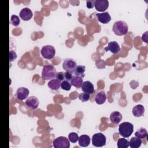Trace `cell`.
Instances as JSON below:
<instances>
[{"mask_svg": "<svg viewBox=\"0 0 148 148\" xmlns=\"http://www.w3.org/2000/svg\"><path fill=\"white\" fill-rule=\"evenodd\" d=\"M112 30L116 35L122 36L127 34L128 31V26L125 21L119 20L114 23Z\"/></svg>", "mask_w": 148, "mask_h": 148, "instance_id": "1", "label": "cell"}, {"mask_svg": "<svg viewBox=\"0 0 148 148\" xmlns=\"http://www.w3.org/2000/svg\"><path fill=\"white\" fill-rule=\"evenodd\" d=\"M134 131V125L130 122H123L119 126V132L124 138H128Z\"/></svg>", "mask_w": 148, "mask_h": 148, "instance_id": "2", "label": "cell"}, {"mask_svg": "<svg viewBox=\"0 0 148 148\" xmlns=\"http://www.w3.org/2000/svg\"><path fill=\"white\" fill-rule=\"evenodd\" d=\"M57 71L54 66L45 65L43 66L42 72V77L45 80H51L56 77Z\"/></svg>", "mask_w": 148, "mask_h": 148, "instance_id": "3", "label": "cell"}, {"mask_svg": "<svg viewBox=\"0 0 148 148\" xmlns=\"http://www.w3.org/2000/svg\"><path fill=\"white\" fill-rule=\"evenodd\" d=\"M40 54L44 58L50 60L54 58L56 54V49L51 45H46L41 49Z\"/></svg>", "mask_w": 148, "mask_h": 148, "instance_id": "4", "label": "cell"}, {"mask_svg": "<svg viewBox=\"0 0 148 148\" xmlns=\"http://www.w3.org/2000/svg\"><path fill=\"white\" fill-rule=\"evenodd\" d=\"M106 136L102 133H96L92 137V144L95 147H102L105 145Z\"/></svg>", "mask_w": 148, "mask_h": 148, "instance_id": "5", "label": "cell"}, {"mask_svg": "<svg viewBox=\"0 0 148 148\" xmlns=\"http://www.w3.org/2000/svg\"><path fill=\"white\" fill-rule=\"evenodd\" d=\"M53 146L55 148H69V140L65 136H59L56 138L53 142Z\"/></svg>", "mask_w": 148, "mask_h": 148, "instance_id": "6", "label": "cell"}, {"mask_svg": "<svg viewBox=\"0 0 148 148\" xmlns=\"http://www.w3.org/2000/svg\"><path fill=\"white\" fill-rule=\"evenodd\" d=\"M76 66V62L72 58L65 59L62 64L63 69L67 72L72 73L73 72Z\"/></svg>", "mask_w": 148, "mask_h": 148, "instance_id": "7", "label": "cell"}, {"mask_svg": "<svg viewBox=\"0 0 148 148\" xmlns=\"http://www.w3.org/2000/svg\"><path fill=\"white\" fill-rule=\"evenodd\" d=\"M94 6L97 11L104 12L109 6V2L108 0H96L94 2Z\"/></svg>", "mask_w": 148, "mask_h": 148, "instance_id": "8", "label": "cell"}, {"mask_svg": "<svg viewBox=\"0 0 148 148\" xmlns=\"http://www.w3.org/2000/svg\"><path fill=\"white\" fill-rule=\"evenodd\" d=\"M104 50L105 51H110L113 54H117L120 51L121 48L117 42L112 41L108 43L107 47H105L104 48Z\"/></svg>", "mask_w": 148, "mask_h": 148, "instance_id": "9", "label": "cell"}, {"mask_svg": "<svg viewBox=\"0 0 148 148\" xmlns=\"http://www.w3.org/2000/svg\"><path fill=\"white\" fill-rule=\"evenodd\" d=\"M29 90L25 87H22L18 88L16 92V95L17 99H18L19 100L23 101L28 97V96L29 95Z\"/></svg>", "mask_w": 148, "mask_h": 148, "instance_id": "10", "label": "cell"}, {"mask_svg": "<svg viewBox=\"0 0 148 148\" xmlns=\"http://www.w3.org/2000/svg\"><path fill=\"white\" fill-rule=\"evenodd\" d=\"M20 18L24 21L29 20L33 16V13L31 10L28 8H23L19 13Z\"/></svg>", "mask_w": 148, "mask_h": 148, "instance_id": "11", "label": "cell"}, {"mask_svg": "<svg viewBox=\"0 0 148 148\" xmlns=\"http://www.w3.org/2000/svg\"><path fill=\"white\" fill-rule=\"evenodd\" d=\"M39 99L35 96H31L25 101L26 105L32 109H36L39 106Z\"/></svg>", "mask_w": 148, "mask_h": 148, "instance_id": "12", "label": "cell"}, {"mask_svg": "<svg viewBox=\"0 0 148 148\" xmlns=\"http://www.w3.org/2000/svg\"><path fill=\"white\" fill-rule=\"evenodd\" d=\"M82 90L89 94H93L94 92V87L92 83L90 81H85L83 82L82 86Z\"/></svg>", "mask_w": 148, "mask_h": 148, "instance_id": "13", "label": "cell"}, {"mask_svg": "<svg viewBox=\"0 0 148 148\" xmlns=\"http://www.w3.org/2000/svg\"><path fill=\"white\" fill-rule=\"evenodd\" d=\"M96 16L98 21L102 24H108L111 20V17L108 12L101 13H97Z\"/></svg>", "mask_w": 148, "mask_h": 148, "instance_id": "14", "label": "cell"}, {"mask_svg": "<svg viewBox=\"0 0 148 148\" xmlns=\"http://www.w3.org/2000/svg\"><path fill=\"white\" fill-rule=\"evenodd\" d=\"M79 145L81 147H87L90 143V138L87 135H82L78 139Z\"/></svg>", "mask_w": 148, "mask_h": 148, "instance_id": "15", "label": "cell"}, {"mask_svg": "<svg viewBox=\"0 0 148 148\" xmlns=\"http://www.w3.org/2000/svg\"><path fill=\"white\" fill-rule=\"evenodd\" d=\"M106 100V95L103 91H99L95 95V101L98 105H102L105 103Z\"/></svg>", "mask_w": 148, "mask_h": 148, "instance_id": "16", "label": "cell"}, {"mask_svg": "<svg viewBox=\"0 0 148 148\" xmlns=\"http://www.w3.org/2000/svg\"><path fill=\"white\" fill-rule=\"evenodd\" d=\"M132 114L135 117L142 116L145 112V108L142 105H137L132 108Z\"/></svg>", "mask_w": 148, "mask_h": 148, "instance_id": "17", "label": "cell"}, {"mask_svg": "<svg viewBox=\"0 0 148 148\" xmlns=\"http://www.w3.org/2000/svg\"><path fill=\"white\" fill-rule=\"evenodd\" d=\"M110 120L112 123L117 124L122 120V114L119 112L114 111L110 114Z\"/></svg>", "mask_w": 148, "mask_h": 148, "instance_id": "18", "label": "cell"}, {"mask_svg": "<svg viewBox=\"0 0 148 148\" xmlns=\"http://www.w3.org/2000/svg\"><path fill=\"white\" fill-rule=\"evenodd\" d=\"M70 82L72 86L77 88H79L82 86V84L83 83V79L82 77L79 76H72Z\"/></svg>", "mask_w": 148, "mask_h": 148, "instance_id": "19", "label": "cell"}, {"mask_svg": "<svg viewBox=\"0 0 148 148\" xmlns=\"http://www.w3.org/2000/svg\"><path fill=\"white\" fill-rule=\"evenodd\" d=\"M48 86L53 90H58L61 87V82L57 79H51L49 82Z\"/></svg>", "mask_w": 148, "mask_h": 148, "instance_id": "20", "label": "cell"}, {"mask_svg": "<svg viewBox=\"0 0 148 148\" xmlns=\"http://www.w3.org/2000/svg\"><path fill=\"white\" fill-rule=\"evenodd\" d=\"M130 146L131 148H138L139 147L142 143V141L141 139L135 136V137H132L130 139Z\"/></svg>", "mask_w": 148, "mask_h": 148, "instance_id": "21", "label": "cell"}, {"mask_svg": "<svg viewBox=\"0 0 148 148\" xmlns=\"http://www.w3.org/2000/svg\"><path fill=\"white\" fill-rule=\"evenodd\" d=\"M86 71L85 66L83 65H77L73 71L75 76H79L81 77H84L85 75L84 72Z\"/></svg>", "mask_w": 148, "mask_h": 148, "instance_id": "22", "label": "cell"}, {"mask_svg": "<svg viewBox=\"0 0 148 148\" xmlns=\"http://www.w3.org/2000/svg\"><path fill=\"white\" fill-rule=\"evenodd\" d=\"M130 142L128 140L125 138H121L117 140V147L119 148H127L130 145Z\"/></svg>", "mask_w": 148, "mask_h": 148, "instance_id": "23", "label": "cell"}, {"mask_svg": "<svg viewBox=\"0 0 148 148\" xmlns=\"http://www.w3.org/2000/svg\"><path fill=\"white\" fill-rule=\"evenodd\" d=\"M135 136H136L140 139H143V138H145L146 137H147V132L145 128H141L135 133Z\"/></svg>", "mask_w": 148, "mask_h": 148, "instance_id": "24", "label": "cell"}, {"mask_svg": "<svg viewBox=\"0 0 148 148\" xmlns=\"http://www.w3.org/2000/svg\"><path fill=\"white\" fill-rule=\"evenodd\" d=\"M72 84L70 81L64 80V81L61 82V88L65 91H69L71 88Z\"/></svg>", "mask_w": 148, "mask_h": 148, "instance_id": "25", "label": "cell"}, {"mask_svg": "<svg viewBox=\"0 0 148 148\" xmlns=\"http://www.w3.org/2000/svg\"><path fill=\"white\" fill-rule=\"evenodd\" d=\"M10 23L13 26H15V27L18 26L20 23V20L18 16L15 14L12 15L10 17Z\"/></svg>", "mask_w": 148, "mask_h": 148, "instance_id": "26", "label": "cell"}, {"mask_svg": "<svg viewBox=\"0 0 148 148\" xmlns=\"http://www.w3.org/2000/svg\"><path fill=\"white\" fill-rule=\"evenodd\" d=\"M79 139L78 135L76 132H71L68 135V139L72 143H76Z\"/></svg>", "mask_w": 148, "mask_h": 148, "instance_id": "27", "label": "cell"}, {"mask_svg": "<svg viewBox=\"0 0 148 148\" xmlns=\"http://www.w3.org/2000/svg\"><path fill=\"white\" fill-rule=\"evenodd\" d=\"M79 98L82 102H86L90 99V94L88 93L83 92V93H81L79 94Z\"/></svg>", "mask_w": 148, "mask_h": 148, "instance_id": "28", "label": "cell"}, {"mask_svg": "<svg viewBox=\"0 0 148 148\" xmlns=\"http://www.w3.org/2000/svg\"><path fill=\"white\" fill-rule=\"evenodd\" d=\"M56 78L59 81H60L61 82L64 81L65 80V76H64V73L62 72H57L56 74Z\"/></svg>", "mask_w": 148, "mask_h": 148, "instance_id": "29", "label": "cell"}, {"mask_svg": "<svg viewBox=\"0 0 148 148\" xmlns=\"http://www.w3.org/2000/svg\"><path fill=\"white\" fill-rule=\"evenodd\" d=\"M16 58H17V54H16V52L13 51V50H10V53H9V60H10V62L13 61Z\"/></svg>", "mask_w": 148, "mask_h": 148, "instance_id": "30", "label": "cell"}, {"mask_svg": "<svg viewBox=\"0 0 148 148\" xmlns=\"http://www.w3.org/2000/svg\"><path fill=\"white\" fill-rule=\"evenodd\" d=\"M64 76H65V80H68V81H71L72 77V73L70 72H67L66 71L65 72H64Z\"/></svg>", "mask_w": 148, "mask_h": 148, "instance_id": "31", "label": "cell"}, {"mask_svg": "<svg viewBox=\"0 0 148 148\" xmlns=\"http://www.w3.org/2000/svg\"><path fill=\"white\" fill-rule=\"evenodd\" d=\"M94 0H87L86 1V6L89 9H91L94 6Z\"/></svg>", "mask_w": 148, "mask_h": 148, "instance_id": "32", "label": "cell"}]
</instances>
